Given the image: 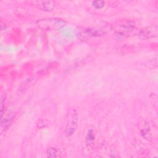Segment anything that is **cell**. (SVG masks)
Listing matches in <instances>:
<instances>
[{
  "mask_svg": "<svg viewBox=\"0 0 158 158\" xmlns=\"http://www.w3.org/2000/svg\"><path fill=\"white\" fill-rule=\"evenodd\" d=\"M104 1H94L92 2V6L97 9H101L104 6Z\"/></svg>",
  "mask_w": 158,
  "mask_h": 158,
  "instance_id": "12",
  "label": "cell"
},
{
  "mask_svg": "<svg viewBox=\"0 0 158 158\" xmlns=\"http://www.w3.org/2000/svg\"><path fill=\"white\" fill-rule=\"evenodd\" d=\"M6 99V96L5 94H3V95L1 96V101H0V103H1V106H0V109H1V110H0L1 118L4 115V112H5L4 109H5Z\"/></svg>",
  "mask_w": 158,
  "mask_h": 158,
  "instance_id": "11",
  "label": "cell"
},
{
  "mask_svg": "<svg viewBox=\"0 0 158 158\" xmlns=\"http://www.w3.org/2000/svg\"><path fill=\"white\" fill-rule=\"evenodd\" d=\"M95 140V133L93 129L91 128L88 130L85 137V144L88 148H91L94 146Z\"/></svg>",
  "mask_w": 158,
  "mask_h": 158,
  "instance_id": "8",
  "label": "cell"
},
{
  "mask_svg": "<svg viewBox=\"0 0 158 158\" xmlns=\"http://www.w3.org/2000/svg\"><path fill=\"white\" fill-rule=\"evenodd\" d=\"M86 33L92 36H101L105 33V32L101 30H95V29H88L86 30Z\"/></svg>",
  "mask_w": 158,
  "mask_h": 158,
  "instance_id": "10",
  "label": "cell"
},
{
  "mask_svg": "<svg viewBox=\"0 0 158 158\" xmlns=\"http://www.w3.org/2000/svg\"><path fill=\"white\" fill-rule=\"evenodd\" d=\"M37 80V78L35 77H32L27 78L21 84L19 88V91L22 93L25 92L28 89L33 85H34Z\"/></svg>",
  "mask_w": 158,
  "mask_h": 158,
  "instance_id": "7",
  "label": "cell"
},
{
  "mask_svg": "<svg viewBox=\"0 0 158 158\" xmlns=\"http://www.w3.org/2000/svg\"><path fill=\"white\" fill-rule=\"evenodd\" d=\"M46 156L47 157H58L59 156V151L56 148H49L46 151Z\"/></svg>",
  "mask_w": 158,
  "mask_h": 158,
  "instance_id": "9",
  "label": "cell"
},
{
  "mask_svg": "<svg viewBox=\"0 0 158 158\" xmlns=\"http://www.w3.org/2000/svg\"><path fill=\"white\" fill-rule=\"evenodd\" d=\"M25 3L33 6L38 9L46 12H51L56 7V3L52 1L33 0L25 1Z\"/></svg>",
  "mask_w": 158,
  "mask_h": 158,
  "instance_id": "4",
  "label": "cell"
},
{
  "mask_svg": "<svg viewBox=\"0 0 158 158\" xmlns=\"http://www.w3.org/2000/svg\"><path fill=\"white\" fill-rule=\"evenodd\" d=\"M36 25L42 30L48 31L59 30L66 25V22L64 20L56 18H46L39 19L36 22Z\"/></svg>",
  "mask_w": 158,
  "mask_h": 158,
  "instance_id": "3",
  "label": "cell"
},
{
  "mask_svg": "<svg viewBox=\"0 0 158 158\" xmlns=\"http://www.w3.org/2000/svg\"><path fill=\"white\" fill-rule=\"evenodd\" d=\"M14 114L11 112H8L1 118V128L2 131H6L9 128V127L10 126L12 120L14 119Z\"/></svg>",
  "mask_w": 158,
  "mask_h": 158,
  "instance_id": "6",
  "label": "cell"
},
{
  "mask_svg": "<svg viewBox=\"0 0 158 158\" xmlns=\"http://www.w3.org/2000/svg\"><path fill=\"white\" fill-rule=\"evenodd\" d=\"M114 29L116 34L122 37H125L129 35H137L139 29L135 27V22L130 20H119L115 22Z\"/></svg>",
  "mask_w": 158,
  "mask_h": 158,
  "instance_id": "1",
  "label": "cell"
},
{
  "mask_svg": "<svg viewBox=\"0 0 158 158\" xmlns=\"http://www.w3.org/2000/svg\"><path fill=\"white\" fill-rule=\"evenodd\" d=\"M139 130L140 134L143 138L148 141H152V135L151 131V128L148 123L144 120L142 121L140 123L139 125Z\"/></svg>",
  "mask_w": 158,
  "mask_h": 158,
  "instance_id": "5",
  "label": "cell"
},
{
  "mask_svg": "<svg viewBox=\"0 0 158 158\" xmlns=\"http://www.w3.org/2000/svg\"><path fill=\"white\" fill-rule=\"evenodd\" d=\"M78 122V115L76 109L71 108L69 110L65 120L64 133L66 136H71L75 132Z\"/></svg>",
  "mask_w": 158,
  "mask_h": 158,
  "instance_id": "2",
  "label": "cell"
}]
</instances>
